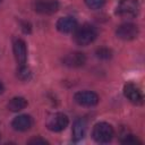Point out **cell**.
Here are the masks:
<instances>
[{"label": "cell", "mask_w": 145, "mask_h": 145, "mask_svg": "<svg viewBox=\"0 0 145 145\" xmlns=\"http://www.w3.org/2000/svg\"><path fill=\"white\" fill-rule=\"evenodd\" d=\"M97 36V31L93 25L84 24L80 27L75 29L74 40L78 45H88L91 44Z\"/></svg>", "instance_id": "1"}, {"label": "cell", "mask_w": 145, "mask_h": 145, "mask_svg": "<svg viewBox=\"0 0 145 145\" xmlns=\"http://www.w3.org/2000/svg\"><path fill=\"white\" fill-rule=\"evenodd\" d=\"M113 128L108 122H99L94 126L92 136L97 143H109L113 137Z\"/></svg>", "instance_id": "2"}, {"label": "cell", "mask_w": 145, "mask_h": 145, "mask_svg": "<svg viewBox=\"0 0 145 145\" xmlns=\"http://www.w3.org/2000/svg\"><path fill=\"white\" fill-rule=\"evenodd\" d=\"M139 12L137 0H121L117 7V14L123 18H134Z\"/></svg>", "instance_id": "3"}, {"label": "cell", "mask_w": 145, "mask_h": 145, "mask_svg": "<svg viewBox=\"0 0 145 145\" xmlns=\"http://www.w3.org/2000/svg\"><path fill=\"white\" fill-rule=\"evenodd\" d=\"M69 123V119L66 114L63 113H54L52 116H50L46 120V127L48 129H50L51 131L58 133V131H62L63 129H66V127Z\"/></svg>", "instance_id": "4"}, {"label": "cell", "mask_w": 145, "mask_h": 145, "mask_svg": "<svg viewBox=\"0 0 145 145\" xmlns=\"http://www.w3.org/2000/svg\"><path fill=\"white\" fill-rule=\"evenodd\" d=\"M116 34L119 39L123 40V41H130L137 37L138 35V27L137 25L133 24V23H125L118 26Z\"/></svg>", "instance_id": "5"}, {"label": "cell", "mask_w": 145, "mask_h": 145, "mask_svg": "<svg viewBox=\"0 0 145 145\" xmlns=\"http://www.w3.org/2000/svg\"><path fill=\"white\" fill-rule=\"evenodd\" d=\"M76 103L83 106H94L99 102V96L96 93L91 91H82L77 92L74 96Z\"/></svg>", "instance_id": "6"}, {"label": "cell", "mask_w": 145, "mask_h": 145, "mask_svg": "<svg viewBox=\"0 0 145 145\" xmlns=\"http://www.w3.org/2000/svg\"><path fill=\"white\" fill-rule=\"evenodd\" d=\"M34 9L39 14L51 15L58 11L59 2L57 0H36L34 2Z\"/></svg>", "instance_id": "7"}, {"label": "cell", "mask_w": 145, "mask_h": 145, "mask_svg": "<svg viewBox=\"0 0 145 145\" xmlns=\"http://www.w3.org/2000/svg\"><path fill=\"white\" fill-rule=\"evenodd\" d=\"M123 94L134 104L139 105L143 103V100H144L143 94H142L140 89L136 85H134L133 83H127L123 86Z\"/></svg>", "instance_id": "8"}, {"label": "cell", "mask_w": 145, "mask_h": 145, "mask_svg": "<svg viewBox=\"0 0 145 145\" xmlns=\"http://www.w3.org/2000/svg\"><path fill=\"white\" fill-rule=\"evenodd\" d=\"M14 54H15V58L17 60V62L19 63V66L22 65H25L26 63V60H27V48H26V43L20 40V39H17L14 41Z\"/></svg>", "instance_id": "9"}, {"label": "cell", "mask_w": 145, "mask_h": 145, "mask_svg": "<svg viewBox=\"0 0 145 145\" xmlns=\"http://www.w3.org/2000/svg\"><path fill=\"white\" fill-rule=\"evenodd\" d=\"M33 126V119L27 114H20L14 118L11 127L17 131H26Z\"/></svg>", "instance_id": "10"}, {"label": "cell", "mask_w": 145, "mask_h": 145, "mask_svg": "<svg viewBox=\"0 0 145 145\" xmlns=\"http://www.w3.org/2000/svg\"><path fill=\"white\" fill-rule=\"evenodd\" d=\"M57 28L61 33H70L77 28V20L72 17H62L57 22Z\"/></svg>", "instance_id": "11"}, {"label": "cell", "mask_w": 145, "mask_h": 145, "mask_svg": "<svg viewBox=\"0 0 145 145\" xmlns=\"http://www.w3.org/2000/svg\"><path fill=\"white\" fill-rule=\"evenodd\" d=\"M86 58L82 52H72L65 57L63 63L69 67H80L85 63Z\"/></svg>", "instance_id": "12"}, {"label": "cell", "mask_w": 145, "mask_h": 145, "mask_svg": "<svg viewBox=\"0 0 145 145\" xmlns=\"http://www.w3.org/2000/svg\"><path fill=\"white\" fill-rule=\"evenodd\" d=\"M85 133H86V121L83 118L77 119L72 126V139L76 142L80 140L85 136Z\"/></svg>", "instance_id": "13"}, {"label": "cell", "mask_w": 145, "mask_h": 145, "mask_svg": "<svg viewBox=\"0 0 145 145\" xmlns=\"http://www.w3.org/2000/svg\"><path fill=\"white\" fill-rule=\"evenodd\" d=\"M8 109L12 112H18L23 109H25L27 106V101L24 99V97H20V96H17V97H12L9 103H8Z\"/></svg>", "instance_id": "14"}, {"label": "cell", "mask_w": 145, "mask_h": 145, "mask_svg": "<svg viewBox=\"0 0 145 145\" xmlns=\"http://www.w3.org/2000/svg\"><path fill=\"white\" fill-rule=\"evenodd\" d=\"M17 75L22 80H28L31 78V71L25 65H22L19 67V69L17 71Z\"/></svg>", "instance_id": "15"}, {"label": "cell", "mask_w": 145, "mask_h": 145, "mask_svg": "<svg viewBox=\"0 0 145 145\" xmlns=\"http://www.w3.org/2000/svg\"><path fill=\"white\" fill-rule=\"evenodd\" d=\"M85 3L91 9H100L104 6L105 0H85Z\"/></svg>", "instance_id": "16"}, {"label": "cell", "mask_w": 145, "mask_h": 145, "mask_svg": "<svg viewBox=\"0 0 145 145\" xmlns=\"http://www.w3.org/2000/svg\"><path fill=\"white\" fill-rule=\"evenodd\" d=\"M96 54L99 58L101 59H109L111 57V51L108 49V48H100L97 51H96Z\"/></svg>", "instance_id": "17"}, {"label": "cell", "mask_w": 145, "mask_h": 145, "mask_svg": "<svg viewBox=\"0 0 145 145\" xmlns=\"http://www.w3.org/2000/svg\"><path fill=\"white\" fill-rule=\"evenodd\" d=\"M123 144H140V142L133 135H128V136H125V139L121 140Z\"/></svg>", "instance_id": "18"}, {"label": "cell", "mask_w": 145, "mask_h": 145, "mask_svg": "<svg viewBox=\"0 0 145 145\" xmlns=\"http://www.w3.org/2000/svg\"><path fill=\"white\" fill-rule=\"evenodd\" d=\"M28 144H32V145H37V144H48V142L45 139H42L40 137L37 138H32L28 140Z\"/></svg>", "instance_id": "19"}, {"label": "cell", "mask_w": 145, "mask_h": 145, "mask_svg": "<svg viewBox=\"0 0 145 145\" xmlns=\"http://www.w3.org/2000/svg\"><path fill=\"white\" fill-rule=\"evenodd\" d=\"M3 92V85H2V83L0 82V94Z\"/></svg>", "instance_id": "20"}, {"label": "cell", "mask_w": 145, "mask_h": 145, "mask_svg": "<svg viewBox=\"0 0 145 145\" xmlns=\"http://www.w3.org/2000/svg\"><path fill=\"white\" fill-rule=\"evenodd\" d=\"M0 1H1V0H0Z\"/></svg>", "instance_id": "21"}]
</instances>
